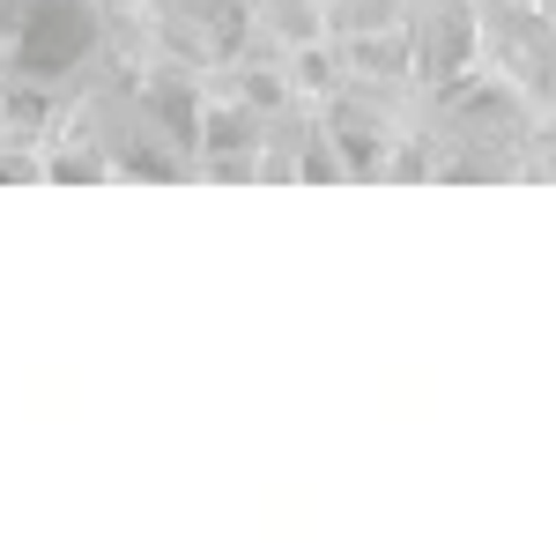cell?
<instances>
[{"instance_id":"cell-1","label":"cell","mask_w":556,"mask_h":556,"mask_svg":"<svg viewBox=\"0 0 556 556\" xmlns=\"http://www.w3.org/2000/svg\"><path fill=\"white\" fill-rule=\"evenodd\" d=\"M149 38L186 75H223L253 52V0H149Z\"/></svg>"}]
</instances>
